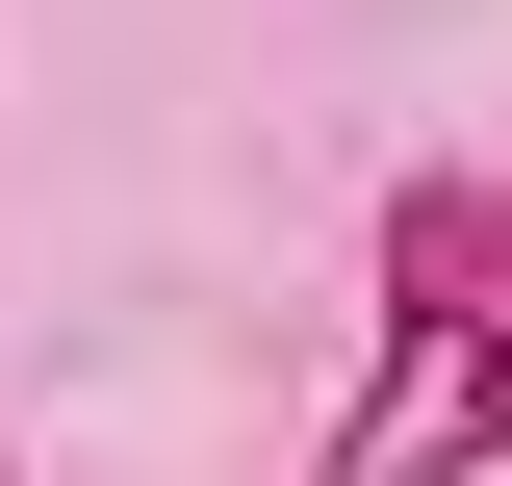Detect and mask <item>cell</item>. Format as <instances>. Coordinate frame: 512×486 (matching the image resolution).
Wrapping results in <instances>:
<instances>
[{
    "label": "cell",
    "mask_w": 512,
    "mask_h": 486,
    "mask_svg": "<svg viewBox=\"0 0 512 486\" xmlns=\"http://www.w3.org/2000/svg\"><path fill=\"white\" fill-rule=\"evenodd\" d=\"M512 461V180L436 154L384 180V307H359V410L308 486H487Z\"/></svg>",
    "instance_id": "obj_1"
}]
</instances>
